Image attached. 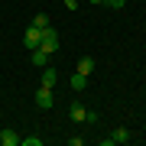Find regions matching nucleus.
<instances>
[{"mask_svg":"<svg viewBox=\"0 0 146 146\" xmlns=\"http://www.w3.org/2000/svg\"><path fill=\"white\" fill-rule=\"evenodd\" d=\"M68 117H72L75 123H81V120L88 117V107H81V104H72V107H68Z\"/></svg>","mask_w":146,"mask_h":146,"instance_id":"obj_6","label":"nucleus"},{"mask_svg":"<svg viewBox=\"0 0 146 146\" xmlns=\"http://www.w3.org/2000/svg\"><path fill=\"white\" fill-rule=\"evenodd\" d=\"M68 84H72L75 91H84V88H88V75H81V72H75V75H72V81H68Z\"/></svg>","mask_w":146,"mask_h":146,"instance_id":"obj_7","label":"nucleus"},{"mask_svg":"<svg viewBox=\"0 0 146 146\" xmlns=\"http://www.w3.org/2000/svg\"><path fill=\"white\" fill-rule=\"evenodd\" d=\"M33 65H39V68H42V65H49V52H46L42 46H39V49H33Z\"/></svg>","mask_w":146,"mask_h":146,"instance_id":"obj_8","label":"nucleus"},{"mask_svg":"<svg viewBox=\"0 0 146 146\" xmlns=\"http://www.w3.org/2000/svg\"><path fill=\"white\" fill-rule=\"evenodd\" d=\"M55 81H58V72H55V68H49V65H42V84H46V88H52Z\"/></svg>","mask_w":146,"mask_h":146,"instance_id":"obj_5","label":"nucleus"},{"mask_svg":"<svg viewBox=\"0 0 146 146\" xmlns=\"http://www.w3.org/2000/svg\"><path fill=\"white\" fill-rule=\"evenodd\" d=\"M62 7H68V10H78V0H58Z\"/></svg>","mask_w":146,"mask_h":146,"instance_id":"obj_14","label":"nucleus"},{"mask_svg":"<svg viewBox=\"0 0 146 146\" xmlns=\"http://www.w3.org/2000/svg\"><path fill=\"white\" fill-rule=\"evenodd\" d=\"M104 7H110V10H120V7H123V0H104Z\"/></svg>","mask_w":146,"mask_h":146,"instance_id":"obj_13","label":"nucleus"},{"mask_svg":"<svg viewBox=\"0 0 146 146\" xmlns=\"http://www.w3.org/2000/svg\"><path fill=\"white\" fill-rule=\"evenodd\" d=\"M0 143L3 146H20V133L16 130H0Z\"/></svg>","mask_w":146,"mask_h":146,"instance_id":"obj_4","label":"nucleus"},{"mask_svg":"<svg viewBox=\"0 0 146 146\" xmlns=\"http://www.w3.org/2000/svg\"><path fill=\"white\" fill-rule=\"evenodd\" d=\"M23 42H26V49H29V52H33V49H39V42H42V29L29 26V29H26V36H23Z\"/></svg>","mask_w":146,"mask_h":146,"instance_id":"obj_3","label":"nucleus"},{"mask_svg":"<svg viewBox=\"0 0 146 146\" xmlns=\"http://www.w3.org/2000/svg\"><path fill=\"white\" fill-rule=\"evenodd\" d=\"M39 46L46 49L49 55H52V52H58V33H55L52 26H49V29H42V42H39Z\"/></svg>","mask_w":146,"mask_h":146,"instance_id":"obj_1","label":"nucleus"},{"mask_svg":"<svg viewBox=\"0 0 146 146\" xmlns=\"http://www.w3.org/2000/svg\"><path fill=\"white\" fill-rule=\"evenodd\" d=\"M75 72H81V75H91L94 72V58H78V68Z\"/></svg>","mask_w":146,"mask_h":146,"instance_id":"obj_9","label":"nucleus"},{"mask_svg":"<svg viewBox=\"0 0 146 146\" xmlns=\"http://www.w3.org/2000/svg\"><path fill=\"white\" fill-rule=\"evenodd\" d=\"M23 146H42V136H20Z\"/></svg>","mask_w":146,"mask_h":146,"instance_id":"obj_12","label":"nucleus"},{"mask_svg":"<svg viewBox=\"0 0 146 146\" xmlns=\"http://www.w3.org/2000/svg\"><path fill=\"white\" fill-rule=\"evenodd\" d=\"M36 104H39L42 110H49V107H52V104H55V94H52V88H46V84H42V88L36 91Z\"/></svg>","mask_w":146,"mask_h":146,"instance_id":"obj_2","label":"nucleus"},{"mask_svg":"<svg viewBox=\"0 0 146 146\" xmlns=\"http://www.w3.org/2000/svg\"><path fill=\"white\" fill-rule=\"evenodd\" d=\"M88 3H104V0H88Z\"/></svg>","mask_w":146,"mask_h":146,"instance_id":"obj_15","label":"nucleus"},{"mask_svg":"<svg viewBox=\"0 0 146 146\" xmlns=\"http://www.w3.org/2000/svg\"><path fill=\"white\" fill-rule=\"evenodd\" d=\"M110 140H114V143H127V140H130V133H127V127H117V130L110 133Z\"/></svg>","mask_w":146,"mask_h":146,"instance_id":"obj_11","label":"nucleus"},{"mask_svg":"<svg viewBox=\"0 0 146 146\" xmlns=\"http://www.w3.org/2000/svg\"><path fill=\"white\" fill-rule=\"evenodd\" d=\"M33 26H36V29H49L52 23H49V16H46V13H36V16H33Z\"/></svg>","mask_w":146,"mask_h":146,"instance_id":"obj_10","label":"nucleus"}]
</instances>
